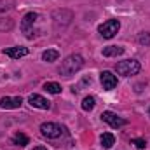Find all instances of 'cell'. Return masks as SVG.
Listing matches in <instances>:
<instances>
[{"instance_id": "obj_14", "label": "cell", "mask_w": 150, "mask_h": 150, "mask_svg": "<svg viewBox=\"0 0 150 150\" xmlns=\"http://www.w3.org/2000/svg\"><path fill=\"white\" fill-rule=\"evenodd\" d=\"M12 143L18 145V147H26V145L30 143V140H28V136H26L25 133H16V134L12 136Z\"/></svg>"}, {"instance_id": "obj_10", "label": "cell", "mask_w": 150, "mask_h": 150, "mask_svg": "<svg viewBox=\"0 0 150 150\" xmlns=\"http://www.w3.org/2000/svg\"><path fill=\"white\" fill-rule=\"evenodd\" d=\"M28 103L32 107H35V108H40V110H49L51 108V101H47L40 94H30L28 96Z\"/></svg>"}, {"instance_id": "obj_4", "label": "cell", "mask_w": 150, "mask_h": 150, "mask_svg": "<svg viewBox=\"0 0 150 150\" xmlns=\"http://www.w3.org/2000/svg\"><path fill=\"white\" fill-rule=\"evenodd\" d=\"M74 19V12L68 11V9H56L52 12V23L54 26L59 30V28H67Z\"/></svg>"}, {"instance_id": "obj_7", "label": "cell", "mask_w": 150, "mask_h": 150, "mask_svg": "<svg viewBox=\"0 0 150 150\" xmlns=\"http://www.w3.org/2000/svg\"><path fill=\"white\" fill-rule=\"evenodd\" d=\"M21 105H23L21 96H4V98H0V108L2 110H14V108H19Z\"/></svg>"}, {"instance_id": "obj_19", "label": "cell", "mask_w": 150, "mask_h": 150, "mask_svg": "<svg viewBox=\"0 0 150 150\" xmlns=\"http://www.w3.org/2000/svg\"><path fill=\"white\" fill-rule=\"evenodd\" d=\"M14 28V21L11 18H2L0 19V32H9Z\"/></svg>"}, {"instance_id": "obj_17", "label": "cell", "mask_w": 150, "mask_h": 150, "mask_svg": "<svg viewBox=\"0 0 150 150\" xmlns=\"http://www.w3.org/2000/svg\"><path fill=\"white\" fill-rule=\"evenodd\" d=\"M94 105H96L94 96H86V98L82 100V110H86V112H91V110L94 108Z\"/></svg>"}, {"instance_id": "obj_5", "label": "cell", "mask_w": 150, "mask_h": 150, "mask_svg": "<svg viewBox=\"0 0 150 150\" xmlns=\"http://www.w3.org/2000/svg\"><path fill=\"white\" fill-rule=\"evenodd\" d=\"M119 30H120V23H119V19H108V21H105L103 25L98 26V32H100V35H101L103 38L115 37Z\"/></svg>"}, {"instance_id": "obj_3", "label": "cell", "mask_w": 150, "mask_h": 150, "mask_svg": "<svg viewBox=\"0 0 150 150\" xmlns=\"http://www.w3.org/2000/svg\"><path fill=\"white\" fill-rule=\"evenodd\" d=\"M140 63L136 59H124V61H119L115 65V70L117 74L122 75V77H131V75H136L140 72Z\"/></svg>"}, {"instance_id": "obj_8", "label": "cell", "mask_w": 150, "mask_h": 150, "mask_svg": "<svg viewBox=\"0 0 150 150\" xmlns=\"http://www.w3.org/2000/svg\"><path fill=\"white\" fill-rule=\"evenodd\" d=\"M101 120L103 122H107V124H110L112 127H122V126H126L127 124V120L126 119H122V117H119L117 113L113 112H103L101 113Z\"/></svg>"}, {"instance_id": "obj_18", "label": "cell", "mask_w": 150, "mask_h": 150, "mask_svg": "<svg viewBox=\"0 0 150 150\" xmlns=\"http://www.w3.org/2000/svg\"><path fill=\"white\" fill-rule=\"evenodd\" d=\"M14 5H16V0H0V14L9 12L11 9H14Z\"/></svg>"}, {"instance_id": "obj_16", "label": "cell", "mask_w": 150, "mask_h": 150, "mask_svg": "<svg viewBox=\"0 0 150 150\" xmlns=\"http://www.w3.org/2000/svg\"><path fill=\"white\" fill-rule=\"evenodd\" d=\"M44 89L47 93H51V94H59L61 93V86L58 82H45L44 84Z\"/></svg>"}, {"instance_id": "obj_12", "label": "cell", "mask_w": 150, "mask_h": 150, "mask_svg": "<svg viewBox=\"0 0 150 150\" xmlns=\"http://www.w3.org/2000/svg\"><path fill=\"white\" fill-rule=\"evenodd\" d=\"M120 54H124V47H119V45H108L103 49V56H107V58L120 56Z\"/></svg>"}, {"instance_id": "obj_24", "label": "cell", "mask_w": 150, "mask_h": 150, "mask_svg": "<svg viewBox=\"0 0 150 150\" xmlns=\"http://www.w3.org/2000/svg\"><path fill=\"white\" fill-rule=\"evenodd\" d=\"M117 2H120V0H117Z\"/></svg>"}, {"instance_id": "obj_22", "label": "cell", "mask_w": 150, "mask_h": 150, "mask_svg": "<svg viewBox=\"0 0 150 150\" xmlns=\"http://www.w3.org/2000/svg\"><path fill=\"white\" fill-rule=\"evenodd\" d=\"M33 150H47V149H44V147H35Z\"/></svg>"}, {"instance_id": "obj_6", "label": "cell", "mask_w": 150, "mask_h": 150, "mask_svg": "<svg viewBox=\"0 0 150 150\" xmlns=\"http://www.w3.org/2000/svg\"><path fill=\"white\" fill-rule=\"evenodd\" d=\"M40 133L49 138V140H54V138H59L63 134V127L59 124H54V122H44L40 126Z\"/></svg>"}, {"instance_id": "obj_1", "label": "cell", "mask_w": 150, "mask_h": 150, "mask_svg": "<svg viewBox=\"0 0 150 150\" xmlns=\"http://www.w3.org/2000/svg\"><path fill=\"white\" fill-rule=\"evenodd\" d=\"M38 19H40V16H38L37 12H26L23 16V19H21V30H23V33H25L26 38H33L40 33V30L37 28Z\"/></svg>"}, {"instance_id": "obj_23", "label": "cell", "mask_w": 150, "mask_h": 150, "mask_svg": "<svg viewBox=\"0 0 150 150\" xmlns=\"http://www.w3.org/2000/svg\"><path fill=\"white\" fill-rule=\"evenodd\" d=\"M149 115H150V107H149Z\"/></svg>"}, {"instance_id": "obj_21", "label": "cell", "mask_w": 150, "mask_h": 150, "mask_svg": "<svg viewBox=\"0 0 150 150\" xmlns=\"http://www.w3.org/2000/svg\"><path fill=\"white\" fill-rule=\"evenodd\" d=\"M131 143H133L136 149H140V150H143L145 147H147V142H145L143 138H133V140H131Z\"/></svg>"}, {"instance_id": "obj_9", "label": "cell", "mask_w": 150, "mask_h": 150, "mask_svg": "<svg viewBox=\"0 0 150 150\" xmlns=\"http://www.w3.org/2000/svg\"><path fill=\"white\" fill-rule=\"evenodd\" d=\"M100 80H101L103 89H107V91H112L113 87H117V77H115L112 72H108V70L101 72V75H100Z\"/></svg>"}, {"instance_id": "obj_11", "label": "cell", "mask_w": 150, "mask_h": 150, "mask_svg": "<svg viewBox=\"0 0 150 150\" xmlns=\"http://www.w3.org/2000/svg\"><path fill=\"white\" fill-rule=\"evenodd\" d=\"M4 54H7L12 59H19V58H23V56L28 54V49L21 47V45H18V47H7V49H4Z\"/></svg>"}, {"instance_id": "obj_15", "label": "cell", "mask_w": 150, "mask_h": 150, "mask_svg": "<svg viewBox=\"0 0 150 150\" xmlns=\"http://www.w3.org/2000/svg\"><path fill=\"white\" fill-rule=\"evenodd\" d=\"M58 58H59V52H58L56 49H47V51L42 52V59L47 61V63H52V61H56Z\"/></svg>"}, {"instance_id": "obj_2", "label": "cell", "mask_w": 150, "mask_h": 150, "mask_svg": "<svg viewBox=\"0 0 150 150\" xmlns=\"http://www.w3.org/2000/svg\"><path fill=\"white\" fill-rule=\"evenodd\" d=\"M82 67H84V58H82L80 54H70V56L65 58V61L61 63L59 74L68 77V75H74L75 72H79Z\"/></svg>"}, {"instance_id": "obj_20", "label": "cell", "mask_w": 150, "mask_h": 150, "mask_svg": "<svg viewBox=\"0 0 150 150\" xmlns=\"http://www.w3.org/2000/svg\"><path fill=\"white\" fill-rule=\"evenodd\" d=\"M138 44H142V45H150V33L149 32H142V33L138 35Z\"/></svg>"}, {"instance_id": "obj_13", "label": "cell", "mask_w": 150, "mask_h": 150, "mask_svg": "<svg viewBox=\"0 0 150 150\" xmlns=\"http://www.w3.org/2000/svg\"><path fill=\"white\" fill-rule=\"evenodd\" d=\"M100 142H101L103 149H110V147L115 145V136H113L112 133H103L101 138H100Z\"/></svg>"}]
</instances>
